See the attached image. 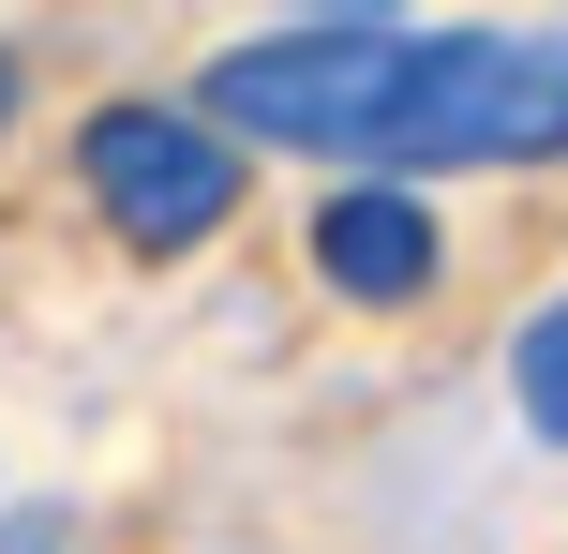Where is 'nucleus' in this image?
Instances as JSON below:
<instances>
[{
	"instance_id": "obj_1",
	"label": "nucleus",
	"mask_w": 568,
	"mask_h": 554,
	"mask_svg": "<svg viewBox=\"0 0 568 554\" xmlns=\"http://www.w3.org/2000/svg\"><path fill=\"white\" fill-rule=\"evenodd\" d=\"M195 120L329 165H554L568 150V30H284L210 75Z\"/></svg>"
},
{
	"instance_id": "obj_2",
	"label": "nucleus",
	"mask_w": 568,
	"mask_h": 554,
	"mask_svg": "<svg viewBox=\"0 0 568 554\" xmlns=\"http://www.w3.org/2000/svg\"><path fill=\"white\" fill-rule=\"evenodd\" d=\"M75 180H90V210H105L135 255H195L240 210V150L210 135L195 105H105L75 135Z\"/></svg>"
},
{
	"instance_id": "obj_3",
	"label": "nucleus",
	"mask_w": 568,
	"mask_h": 554,
	"mask_svg": "<svg viewBox=\"0 0 568 554\" xmlns=\"http://www.w3.org/2000/svg\"><path fill=\"white\" fill-rule=\"evenodd\" d=\"M314 270H329L344 300H419V285H434V225H419V195H404V180L329 195V210H314Z\"/></svg>"
},
{
	"instance_id": "obj_4",
	"label": "nucleus",
	"mask_w": 568,
	"mask_h": 554,
	"mask_svg": "<svg viewBox=\"0 0 568 554\" xmlns=\"http://www.w3.org/2000/svg\"><path fill=\"white\" fill-rule=\"evenodd\" d=\"M509 390H524V420H539V435L568 450V300H554L539 330H524V360H509Z\"/></svg>"
},
{
	"instance_id": "obj_5",
	"label": "nucleus",
	"mask_w": 568,
	"mask_h": 554,
	"mask_svg": "<svg viewBox=\"0 0 568 554\" xmlns=\"http://www.w3.org/2000/svg\"><path fill=\"white\" fill-rule=\"evenodd\" d=\"M0 120H16V60H0Z\"/></svg>"
},
{
	"instance_id": "obj_6",
	"label": "nucleus",
	"mask_w": 568,
	"mask_h": 554,
	"mask_svg": "<svg viewBox=\"0 0 568 554\" xmlns=\"http://www.w3.org/2000/svg\"><path fill=\"white\" fill-rule=\"evenodd\" d=\"M329 16H374V0H329Z\"/></svg>"
}]
</instances>
